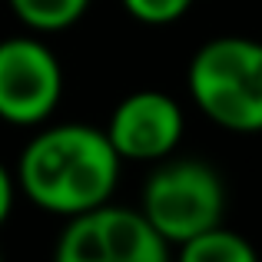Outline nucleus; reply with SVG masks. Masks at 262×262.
Wrapping results in <instances>:
<instances>
[{"label":"nucleus","mask_w":262,"mask_h":262,"mask_svg":"<svg viewBox=\"0 0 262 262\" xmlns=\"http://www.w3.org/2000/svg\"><path fill=\"white\" fill-rule=\"evenodd\" d=\"M120 153L106 129L86 123L47 126L17 160V186L50 216H80L110 203L120 183Z\"/></svg>","instance_id":"nucleus-1"},{"label":"nucleus","mask_w":262,"mask_h":262,"mask_svg":"<svg viewBox=\"0 0 262 262\" xmlns=\"http://www.w3.org/2000/svg\"><path fill=\"white\" fill-rule=\"evenodd\" d=\"M196 110L229 133H262V40H206L186 70Z\"/></svg>","instance_id":"nucleus-2"},{"label":"nucleus","mask_w":262,"mask_h":262,"mask_svg":"<svg viewBox=\"0 0 262 262\" xmlns=\"http://www.w3.org/2000/svg\"><path fill=\"white\" fill-rule=\"evenodd\" d=\"M140 212L169 246H179L223 223V176L203 160H169L166 156L143 186Z\"/></svg>","instance_id":"nucleus-3"},{"label":"nucleus","mask_w":262,"mask_h":262,"mask_svg":"<svg viewBox=\"0 0 262 262\" xmlns=\"http://www.w3.org/2000/svg\"><path fill=\"white\" fill-rule=\"evenodd\" d=\"M53 262H173L169 243L146 223L140 209L96 206L67 219Z\"/></svg>","instance_id":"nucleus-4"},{"label":"nucleus","mask_w":262,"mask_h":262,"mask_svg":"<svg viewBox=\"0 0 262 262\" xmlns=\"http://www.w3.org/2000/svg\"><path fill=\"white\" fill-rule=\"evenodd\" d=\"M63 96V67L37 37L0 40V120L40 126Z\"/></svg>","instance_id":"nucleus-5"},{"label":"nucleus","mask_w":262,"mask_h":262,"mask_svg":"<svg viewBox=\"0 0 262 262\" xmlns=\"http://www.w3.org/2000/svg\"><path fill=\"white\" fill-rule=\"evenodd\" d=\"M186 129L183 106L160 90H136L110 113L106 136L123 163H160L179 146Z\"/></svg>","instance_id":"nucleus-6"},{"label":"nucleus","mask_w":262,"mask_h":262,"mask_svg":"<svg viewBox=\"0 0 262 262\" xmlns=\"http://www.w3.org/2000/svg\"><path fill=\"white\" fill-rule=\"evenodd\" d=\"M176 262H259V256H256V246L246 236H239V232L226 229L219 223L212 229L179 243Z\"/></svg>","instance_id":"nucleus-7"},{"label":"nucleus","mask_w":262,"mask_h":262,"mask_svg":"<svg viewBox=\"0 0 262 262\" xmlns=\"http://www.w3.org/2000/svg\"><path fill=\"white\" fill-rule=\"evenodd\" d=\"M13 17L33 33H60L86 13L90 0H7Z\"/></svg>","instance_id":"nucleus-8"},{"label":"nucleus","mask_w":262,"mask_h":262,"mask_svg":"<svg viewBox=\"0 0 262 262\" xmlns=\"http://www.w3.org/2000/svg\"><path fill=\"white\" fill-rule=\"evenodd\" d=\"M123 10L129 13L133 20L146 27H166V24H176L189 13V7L196 0H120Z\"/></svg>","instance_id":"nucleus-9"},{"label":"nucleus","mask_w":262,"mask_h":262,"mask_svg":"<svg viewBox=\"0 0 262 262\" xmlns=\"http://www.w3.org/2000/svg\"><path fill=\"white\" fill-rule=\"evenodd\" d=\"M13 192H17V176L0 163V226L7 223V216L13 209Z\"/></svg>","instance_id":"nucleus-10"},{"label":"nucleus","mask_w":262,"mask_h":262,"mask_svg":"<svg viewBox=\"0 0 262 262\" xmlns=\"http://www.w3.org/2000/svg\"><path fill=\"white\" fill-rule=\"evenodd\" d=\"M0 262H4V252H0Z\"/></svg>","instance_id":"nucleus-11"}]
</instances>
